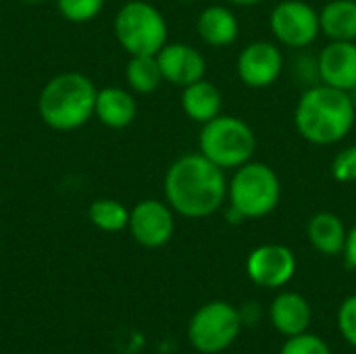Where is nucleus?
<instances>
[{"label":"nucleus","mask_w":356,"mask_h":354,"mask_svg":"<svg viewBox=\"0 0 356 354\" xmlns=\"http://www.w3.org/2000/svg\"><path fill=\"white\" fill-rule=\"evenodd\" d=\"M181 108L184 113L196 121V123H209L211 119L221 115L223 108V96L219 88L213 81H207L204 77L186 86L181 94Z\"/></svg>","instance_id":"nucleus-15"},{"label":"nucleus","mask_w":356,"mask_h":354,"mask_svg":"<svg viewBox=\"0 0 356 354\" xmlns=\"http://www.w3.org/2000/svg\"><path fill=\"white\" fill-rule=\"evenodd\" d=\"M200 152L221 169H238L248 163L257 150V136L252 127L234 117L219 115L202 125Z\"/></svg>","instance_id":"nucleus-4"},{"label":"nucleus","mask_w":356,"mask_h":354,"mask_svg":"<svg viewBox=\"0 0 356 354\" xmlns=\"http://www.w3.org/2000/svg\"><path fill=\"white\" fill-rule=\"evenodd\" d=\"M138 106L134 96L123 88H102L96 94L94 115L113 129L127 127L136 119Z\"/></svg>","instance_id":"nucleus-16"},{"label":"nucleus","mask_w":356,"mask_h":354,"mask_svg":"<svg viewBox=\"0 0 356 354\" xmlns=\"http://www.w3.org/2000/svg\"><path fill=\"white\" fill-rule=\"evenodd\" d=\"M184 2H190V0H184Z\"/></svg>","instance_id":"nucleus-29"},{"label":"nucleus","mask_w":356,"mask_h":354,"mask_svg":"<svg viewBox=\"0 0 356 354\" xmlns=\"http://www.w3.org/2000/svg\"><path fill=\"white\" fill-rule=\"evenodd\" d=\"M321 31L332 42H356V0H332L319 13Z\"/></svg>","instance_id":"nucleus-19"},{"label":"nucleus","mask_w":356,"mask_h":354,"mask_svg":"<svg viewBox=\"0 0 356 354\" xmlns=\"http://www.w3.org/2000/svg\"><path fill=\"white\" fill-rule=\"evenodd\" d=\"M125 77H127V83L131 86V90H136L140 94L154 92L163 81V73H161L156 54L131 56L127 63V69H125Z\"/></svg>","instance_id":"nucleus-20"},{"label":"nucleus","mask_w":356,"mask_h":354,"mask_svg":"<svg viewBox=\"0 0 356 354\" xmlns=\"http://www.w3.org/2000/svg\"><path fill=\"white\" fill-rule=\"evenodd\" d=\"M284 69L282 50L271 42H252L238 56V75L248 88H269Z\"/></svg>","instance_id":"nucleus-11"},{"label":"nucleus","mask_w":356,"mask_h":354,"mask_svg":"<svg viewBox=\"0 0 356 354\" xmlns=\"http://www.w3.org/2000/svg\"><path fill=\"white\" fill-rule=\"evenodd\" d=\"M98 90L81 73H60L52 77L40 94V115L52 129L69 131L81 127L96 106Z\"/></svg>","instance_id":"nucleus-3"},{"label":"nucleus","mask_w":356,"mask_h":354,"mask_svg":"<svg viewBox=\"0 0 356 354\" xmlns=\"http://www.w3.org/2000/svg\"><path fill=\"white\" fill-rule=\"evenodd\" d=\"M129 230L136 242L146 248L165 246L175 232L171 207L159 200L138 202L129 213Z\"/></svg>","instance_id":"nucleus-10"},{"label":"nucleus","mask_w":356,"mask_h":354,"mask_svg":"<svg viewBox=\"0 0 356 354\" xmlns=\"http://www.w3.org/2000/svg\"><path fill=\"white\" fill-rule=\"evenodd\" d=\"M225 169L217 167L202 152L179 156L165 175V196L169 207L188 217L202 219L217 213L227 198Z\"/></svg>","instance_id":"nucleus-1"},{"label":"nucleus","mask_w":356,"mask_h":354,"mask_svg":"<svg viewBox=\"0 0 356 354\" xmlns=\"http://www.w3.org/2000/svg\"><path fill=\"white\" fill-rule=\"evenodd\" d=\"M332 175L340 184L356 182V144L336 154V159L332 163Z\"/></svg>","instance_id":"nucleus-24"},{"label":"nucleus","mask_w":356,"mask_h":354,"mask_svg":"<svg viewBox=\"0 0 356 354\" xmlns=\"http://www.w3.org/2000/svg\"><path fill=\"white\" fill-rule=\"evenodd\" d=\"M338 328L342 338L356 348V294L342 303L338 311Z\"/></svg>","instance_id":"nucleus-25"},{"label":"nucleus","mask_w":356,"mask_h":354,"mask_svg":"<svg viewBox=\"0 0 356 354\" xmlns=\"http://www.w3.org/2000/svg\"><path fill=\"white\" fill-rule=\"evenodd\" d=\"M242 330V317L240 311L225 303L215 300L204 307H200L188 328V338L196 351L204 354L223 353L229 348Z\"/></svg>","instance_id":"nucleus-7"},{"label":"nucleus","mask_w":356,"mask_h":354,"mask_svg":"<svg viewBox=\"0 0 356 354\" xmlns=\"http://www.w3.org/2000/svg\"><path fill=\"white\" fill-rule=\"evenodd\" d=\"M346 234L348 232H346L342 219L330 211L315 213L307 225L309 242L313 244V248L317 252H321L325 257H336V255L344 252Z\"/></svg>","instance_id":"nucleus-17"},{"label":"nucleus","mask_w":356,"mask_h":354,"mask_svg":"<svg viewBox=\"0 0 356 354\" xmlns=\"http://www.w3.org/2000/svg\"><path fill=\"white\" fill-rule=\"evenodd\" d=\"M196 29H198V35L207 44L221 48V46H229L238 40L240 23L229 8L215 4L200 13Z\"/></svg>","instance_id":"nucleus-18"},{"label":"nucleus","mask_w":356,"mask_h":354,"mask_svg":"<svg viewBox=\"0 0 356 354\" xmlns=\"http://www.w3.org/2000/svg\"><path fill=\"white\" fill-rule=\"evenodd\" d=\"M163 79L175 86H190L204 77V56L188 44H165L156 54Z\"/></svg>","instance_id":"nucleus-12"},{"label":"nucleus","mask_w":356,"mask_h":354,"mask_svg":"<svg viewBox=\"0 0 356 354\" xmlns=\"http://www.w3.org/2000/svg\"><path fill=\"white\" fill-rule=\"evenodd\" d=\"M355 121L356 106L350 94L325 83L307 88L294 113L298 134L317 146H332L344 140Z\"/></svg>","instance_id":"nucleus-2"},{"label":"nucleus","mask_w":356,"mask_h":354,"mask_svg":"<svg viewBox=\"0 0 356 354\" xmlns=\"http://www.w3.org/2000/svg\"><path fill=\"white\" fill-rule=\"evenodd\" d=\"M311 305L298 292H282L269 307L273 328L286 338L305 334L311 325Z\"/></svg>","instance_id":"nucleus-14"},{"label":"nucleus","mask_w":356,"mask_h":354,"mask_svg":"<svg viewBox=\"0 0 356 354\" xmlns=\"http://www.w3.org/2000/svg\"><path fill=\"white\" fill-rule=\"evenodd\" d=\"M344 259L350 269H356V225L346 234V244H344Z\"/></svg>","instance_id":"nucleus-26"},{"label":"nucleus","mask_w":356,"mask_h":354,"mask_svg":"<svg viewBox=\"0 0 356 354\" xmlns=\"http://www.w3.org/2000/svg\"><path fill=\"white\" fill-rule=\"evenodd\" d=\"M348 94H350V98H353V102H355V106H356V86L350 90V92H348Z\"/></svg>","instance_id":"nucleus-28"},{"label":"nucleus","mask_w":356,"mask_h":354,"mask_svg":"<svg viewBox=\"0 0 356 354\" xmlns=\"http://www.w3.org/2000/svg\"><path fill=\"white\" fill-rule=\"evenodd\" d=\"M90 221L102 232H121L129 225V211L113 198H98L90 207Z\"/></svg>","instance_id":"nucleus-21"},{"label":"nucleus","mask_w":356,"mask_h":354,"mask_svg":"<svg viewBox=\"0 0 356 354\" xmlns=\"http://www.w3.org/2000/svg\"><path fill=\"white\" fill-rule=\"evenodd\" d=\"M246 273L261 288H282L296 273V257L284 244H263L248 255Z\"/></svg>","instance_id":"nucleus-9"},{"label":"nucleus","mask_w":356,"mask_h":354,"mask_svg":"<svg viewBox=\"0 0 356 354\" xmlns=\"http://www.w3.org/2000/svg\"><path fill=\"white\" fill-rule=\"evenodd\" d=\"M229 207L242 213L244 219H261L275 211L282 198L277 173L265 163H244L236 169L227 184Z\"/></svg>","instance_id":"nucleus-5"},{"label":"nucleus","mask_w":356,"mask_h":354,"mask_svg":"<svg viewBox=\"0 0 356 354\" xmlns=\"http://www.w3.org/2000/svg\"><path fill=\"white\" fill-rule=\"evenodd\" d=\"M269 23L273 35L288 48H307L321 33L319 13L302 0H282Z\"/></svg>","instance_id":"nucleus-8"},{"label":"nucleus","mask_w":356,"mask_h":354,"mask_svg":"<svg viewBox=\"0 0 356 354\" xmlns=\"http://www.w3.org/2000/svg\"><path fill=\"white\" fill-rule=\"evenodd\" d=\"M58 13L71 23L92 21L104 6V0H56Z\"/></svg>","instance_id":"nucleus-22"},{"label":"nucleus","mask_w":356,"mask_h":354,"mask_svg":"<svg viewBox=\"0 0 356 354\" xmlns=\"http://www.w3.org/2000/svg\"><path fill=\"white\" fill-rule=\"evenodd\" d=\"M280 354H332V351L323 338L305 332V334L288 338V342L282 346Z\"/></svg>","instance_id":"nucleus-23"},{"label":"nucleus","mask_w":356,"mask_h":354,"mask_svg":"<svg viewBox=\"0 0 356 354\" xmlns=\"http://www.w3.org/2000/svg\"><path fill=\"white\" fill-rule=\"evenodd\" d=\"M227 2H234L238 6H252V4H259L261 0H227Z\"/></svg>","instance_id":"nucleus-27"},{"label":"nucleus","mask_w":356,"mask_h":354,"mask_svg":"<svg viewBox=\"0 0 356 354\" xmlns=\"http://www.w3.org/2000/svg\"><path fill=\"white\" fill-rule=\"evenodd\" d=\"M115 35L131 56L159 54L167 44V23L161 10L150 2L131 0L117 13Z\"/></svg>","instance_id":"nucleus-6"},{"label":"nucleus","mask_w":356,"mask_h":354,"mask_svg":"<svg viewBox=\"0 0 356 354\" xmlns=\"http://www.w3.org/2000/svg\"><path fill=\"white\" fill-rule=\"evenodd\" d=\"M317 67L325 86L350 92L356 86V42H330L321 50Z\"/></svg>","instance_id":"nucleus-13"}]
</instances>
